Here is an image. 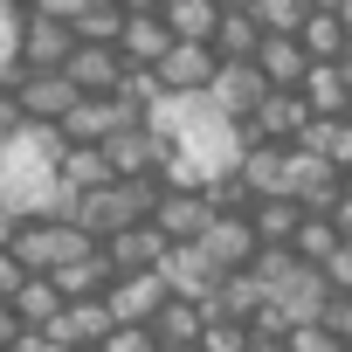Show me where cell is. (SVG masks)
<instances>
[{
	"label": "cell",
	"instance_id": "obj_49",
	"mask_svg": "<svg viewBox=\"0 0 352 352\" xmlns=\"http://www.w3.org/2000/svg\"><path fill=\"white\" fill-rule=\"evenodd\" d=\"M311 8H345V0H311Z\"/></svg>",
	"mask_w": 352,
	"mask_h": 352
},
{
	"label": "cell",
	"instance_id": "obj_37",
	"mask_svg": "<svg viewBox=\"0 0 352 352\" xmlns=\"http://www.w3.org/2000/svg\"><path fill=\"white\" fill-rule=\"evenodd\" d=\"M104 352H166V345H159L152 324H118V331L104 338Z\"/></svg>",
	"mask_w": 352,
	"mask_h": 352
},
{
	"label": "cell",
	"instance_id": "obj_53",
	"mask_svg": "<svg viewBox=\"0 0 352 352\" xmlns=\"http://www.w3.org/2000/svg\"><path fill=\"white\" fill-rule=\"evenodd\" d=\"M76 352H104V345H76Z\"/></svg>",
	"mask_w": 352,
	"mask_h": 352
},
{
	"label": "cell",
	"instance_id": "obj_14",
	"mask_svg": "<svg viewBox=\"0 0 352 352\" xmlns=\"http://www.w3.org/2000/svg\"><path fill=\"white\" fill-rule=\"evenodd\" d=\"M69 56H76V28L28 8V28H21V76H28V69H63Z\"/></svg>",
	"mask_w": 352,
	"mask_h": 352
},
{
	"label": "cell",
	"instance_id": "obj_38",
	"mask_svg": "<svg viewBox=\"0 0 352 352\" xmlns=\"http://www.w3.org/2000/svg\"><path fill=\"white\" fill-rule=\"evenodd\" d=\"M28 276H35V270H28V263H21V256H14V249H0V304H14V297H21V283H28Z\"/></svg>",
	"mask_w": 352,
	"mask_h": 352
},
{
	"label": "cell",
	"instance_id": "obj_15",
	"mask_svg": "<svg viewBox=\"0 0 352 352\" xmlns=\"http://www.w3.org/2000/svg\"><path fill=\"white\" fill-rule=\"evenodd\" d=\"M201 249H208V263H214L221 276H235V270H249V263L263 256V242H256L249 214H214V228L201 235Z\"/></svg>",
	"mask_w": 352,
	"mask_h": 352
},
{
	"label": "cell",
	"instance_id": "obj_48",
	"mask_svg": "<svg viewBox=\"0 0 352 352\" xmlns=\"http://www.w3.org/2000/svg\"><path fill=\"white\" fill-rule=\"evenodd\" d=\"M221 8H228V14H249V8H256V0H221Z\"/></svg>",
	"mask_w": 352,
	"mask_h": 352
},
{
	"label": "cell",
	"instance_id": "obj_1",
	"mask_svg": "<svg viewBox=\"0 0 352 352\" xmlns=\"http://www.w3.org/2000/svg\"><path fill=\"white\" fill-rule=\"evenodd\" d=\"M63 138L28 124L14 145H0V214L8 221H42V214H63L69 221V187H63Z\"/></svg>",
	"mask_w": 352,
	"mask_h": 352
},
{
	"label": "cell",
	"instance_id": "obj_31",
	"mask_svg": "<svg viewBox=\"0 0 352 352\" xmlns=\"http://www.w3.org/2000/svg\"><path fill=\"white\" fill-rule=\"evenodd\" d=\"M111 331H118V318H111L104 297H76L69 304V345H104Z\"/></svg>",
	"mask_w": 352,
	"mask_h": 352
},
{
	"label": "cell",
	"instance_id": "obj_5",
	"mask_svg": "<svg viewBox=\"0 0 352 352\" xmlns=\"http://www.w3.org/2000/svg\"><path fill=\"white\" fill-rule=\"evenodd\" d=\"M318 111L297 97V90H270L263 104H256V118H242V138L249 145H297V131L311 124Z\"/></svg>",
	"mask_w": 352,
	"mask_h": 352
},
{
	"label": "cell",
	"instance_id": "obj_46",
	"mask_svg": "<svg viewBox=\"0 0 352 352\" xmlns=\"http://www.w3.org/2000/svg\"><path fill=\"white\" fill-rule=\"evenodd\" d=\"M118 8H124V14H159L166 0H118Z\"/></svg>",
	"mask_w": 352,
	"mask_h": 352
},
{
	"label": "cell",
	"instance_id": "obj_6",
	"mask_svg": "<svg viewBox=\"0 0 352 352\" xmlns=\"http://www.w3.org/2000/svg\"><path fill=\"white\" fill-rule=\"evenodd\" d=\"M124 124H138V111H131L124 97H83V104L56 124V138H63V145H111Z\"/></svg>",
	"mask_w": 352,
	"mask_h": 352
},
{
	"label": "cell",
	"instance_id": "obj_55",
	"mask_svg": "<svg viewBox=\"0 0 352 352\" xmlns=\"http://www.w3.org/2000/svg\"><path fill=\"white\" fill-rule=\"evenodd\" d=\"M345 69H352V49H345Z\"/></svg>",
	"mask_w": 352,
	"mask_h": 352
},
{
	"label": "cell",
	"instance_id": "obj_42",
	"mask_svg": "<svg viewBox=\"0 0 352 352\" xmlns=\"http://www.w3.org/2000/svg\"><path fill=\"white\" fill-rule=\"evenodd\" d=\"M28 8H35V14H49V21H69V28H76V14L90 8V0H28Z\"/></svg>",
	"mask_w": 352,
	"mask_h": 352
},
{
	"label": "cell",
	"instance_id": "obj_10",
	"mask_svg": "<svg viewBox=\"0 0 352 352\" xmlns=\"http://www.w3.org/2000/svg\"><path fill=\"white\" fill-rule=\"evenodd\" d=\"M338 194H345V173H338L331 159H311V152L290 145V201H297L304 214H331Z\"/></svg>",
	"mask_w": 352,
	"mask_h": 352
},
{
	"label": "cell",
	"instance_id": "obj_56",
	"mask_svg": "<svg viewBox=\"0 0 352 352\" xmlns=\"http://www.w3.org/2000/svg\"><path fill=\"white\" fill-rule=\"evenodd\" d=\"M21 8H28V0H21Z\"/></svg>",
	"mask_w": 352,
	"mask_h": 352
},
{
	"label": "cell",
	"instance_id": "obj_9",
	"mask_svg": "<svg viewBox=\"0 0 352 352\" xmlns=\"http://www.w3.org/2000/svg\"><path fill=\"white\" fill-rule=\"evenodd\" d=\"M104 304H111L118 324H159V311L173 304V290H166L159 270H138V276H118V283L104 290Z\"/></svg>",
	"mask_w": 352,
	"mask_h": 352
},
{
	"label": "cell",
	"instance_id": "obj_40",
	"mask_svg": "<svg viewBox=\"0 0 352 352\" xmlns=\"http://www.w3.org/2000/svg\"><path fill=\"white\" fill-rule=\"evenodd\" d=\"M28 131V118H21V104H14V90H0V145H14Z\"/></svg>",
	"mask_w": 352,
	"mask_h": 352
},
{
	"label": "cell",
	"instance_id": "obj_27",
	"mask_svg": "<svg viewBox=\"0 0 352 352\" xmlns=\"http://www.w3.org/2000/svg\"><path fill=\"white\" fill-rule=\"evenodd\" d=\"M208 318H214L208 304H194V297H173V304L159 311V324H152V331H159V345H201Z\"/></svg>",
	"mask_w": 352,
	"mask_h": 352
},
{
	"label": "cell",
	"instance_id": "obj_12",
	"mask_svg": "<svg viewBox=\"0 0 352 352\" xmlns=\"http://www.w3.org/2000/svg\"><path fill=\"white\" fill-rule=\"evenodd\" d=\"M159 276H166V290H173V297H194V304H208V311H214V290H221V270L208 263V249H201V242H187V249H173V256L159 263Z\"/></svg>",
	"mask_w": 352,
	"mask_h": 352
},
{
	"label": "cell",
	"instance_id": "obj_50",
	"mask_svg": "<svg viewBox=\"0 0 352 352\" xmlns=\"http://www.w3.org/2000/svg\"><path fill=\"white\" fill-rule=\"evenodd\" d=\"M338 14H345V28H352V0H345V8H338Z\"/></svg>",
	"mask_w": 352,
	"mask_h": 352
},
{
	"label": "cell",
	"instance_id": "obj_39",
	"mask_svg": "<svg viewBox=\"0 0 352 352\" xmlns=\"http://www.w3.org/2000/svg\"><path fill=\"white\" fill-rule=\"evenodd\" d=\"M14 352H76V345H63V338H56V324H28Z\"/></svg>",
	"mask_w": 352,
	"mask_h": 352
},
{
	"label": "cell",
	"instance_id": "obj_2",
	"mask_svg": "<svg viewBox=\"0 0 352 352\" xmlns=\"http://www.w3.org/2000/svg\"><path fill=\"white\" fill-rule=\"evenodd\" d=\"M35 276H56V270H69V263H83L90 249H104V242H90L76 221H63V214H42V221H14V242H8Z\"/></svg>",
	"mask_w": 352,
	"mask_h": 352
},
{
	"label": "cell",
	"instance_id": "obj_17",
	"mask_svg": "<svg viewBox=\"0 0 352 352\" xmlns=\"http://www.w3.org/2000/svg\"><path fill=\"white\" fill-rule=\"evenodd\" d=\"M166 49H173V28H166V14H124L118 56H124L131 69H159V63H166Z\"/></svg>",
	"mask_w": 352,
	"mask_h": 352
},
{
	"label": "cell",
	"instance_id": "obj_8",
	"mask_svg": "<svg viewBox=\"0 0 352 352\" xmlns=\"http://www.w3.org/2000/svg\"><path fill=\"white\" fill-rule=\"evenodd\" d=\"M63 76H69L83 97H118L124 76H131V63H124L111 42H76V56L63 63Z\"/></svg>",
	"mask_w": 352,
	"mask_h": 352
},
{
	"label": "cell",
	"instance_id": "obj_43",
	"mask_svg": "<svg viewBox=\"0 0 352 352\" xmlns=\"http://www.w3.org/2000/svg\"><path fill=\"white\" fill-rule=\"evenodd\" d=\"M21 331H28V324H21V311H14V304H0V352H14V345H21Z\"/></svg>",
	"mask_w": 352,
	"mask_h": 352
},
{
	"label": "cell",
	"instance_id": "obj_21",
	"mask_svg": "<svg viewBox=\"0 0 352 352\" xmlns=\"http://www.w3.org/2000/svg\"><path fill=\"white\" fill-rule=\"evenodd\" d=\"M318 118H345V104H352V69L345 63H311V76H304V90H297Z\"/></svg>",
	"mask_w": 352,
	"mask_h": 352
},
{
	"label": "cell",
	"instance_id": "obj_35",
	"mask_svg": "<svg viewBox=\"0 0 352 352\" xmlns=\"http://www.w3.org/2000/svg\"><path fill=\"white\" fill-rule=\"evenodd\" d=\"M249 345H256V324H242V318H208V331H201L194 352H249Z\"/></svg>",
	"mask_w": 352,
	"mask_h": 352
},
{
	"label": "cell",
	"instance_id": "obj_24",
	"mask_svg": "<svg viewBox=\"0 0 352 352\" xmlns=\"http://www.w3.org/2000/svg\"><path fill=\"white\" fill-rule=\"evenodd\" d=\"M249 228H256L263 249H290L297 228H304V208H297V201H256V208H249Z\"/></svg>",
	"mask_w": 352,
	"mask_h": 352
},
{
	"label": "cell",
	"instance_id": "obj_54",
	"mask_svg": "<svg viewBox=\"0 0 352 352\" xmlns=\"http://www.w3.org/2000/svg\"><path fill=\"white\" fill-rule=\"evenodd\" d=\"M345 124H352V104H345Z\"/></svg>",
	"mask_w": 352,
	"mask_h": 352
},
{
	"label": "cell",
	"instance_id": "obj_36",
	"mask_svg": "<svg viewBox=\"0 0 352 352\" xmlns=\"http://www.w3.org/2000/svg\"><path fill=\"white\" fill-rule=\"evenodd\" d=\"M283 345H290V352H352V345H345V338H338V331H331L324 318H318V324H297V331H290Z\"/></svg>",
	"mask_w": 352,
	"mask_h": 352
},
{
	"label": "cell",
	"instance_id": "obj_45",
	"mask_svg": "<svg viewBox=\"0 0 352 352\" xmlns=\"http://www.w3.org/2000/svg\"><path fill=\"white\" fill-rule=\"evenodd\" d=\"M331 221H338V235H345V242H352V187H345V194H338V208H331Z\"/></svg>",
	"mask_w": 352,
	"mask_h": 352
},
{
	"label": "cell",
	"instance_id": "obj_44",
	"mask_svg": "<svg viewBox=\"0 0 352 352\" xmlns=\"http://www.w3.org/2000/svg\"><path fill=\"white\" fill-rule=\"evenodd\" d=\"M324 324H331V331H338V338H345V345H352V297H338V304H331V318H324Z\"/></svg>",
	"mask_w": 352,
	"mask_h": 352
},
{
	"label": "cell",
	"instance_id": "obj_26",
	"mask_svg": "<svg viewBox=\"0 0 352 352\" xmlns=\"http://www.w3.org/2000/svg\"><path fill=\"white\" fill-rule=\"evenodd\" d=\"M297 152L331 159V166L345 173V159H352V124H345V118H311V124L297 131Z\"/></svg>",
	"mask_w": 352,
	"mask_h": 352
},
{
	"label": "cell",
	"instance_id": "obj_11",
	"mask_svg": "<svg viewBox=\"0 0 352 352\" xmlns=\"http://www.w3.org/2000/svg\"><path fill=\"white\" fill-rule=\"evenodd\" d=\"M235 180H242L249 208L256 201H290V145H249L242 166H235Z\"/></svg>",
	"mask_w": 352,
	"mask_h": 352
},
{
	"label": "cell",
	"instance_id": "obj_4",
	"mask_svg": "<svg viewBox=\"0 0 352 352\" xmlns=\"http://www.w3.org/2000/svg\"><path fill=\"white\" fill-rule=\"evenodd\" d=\"M214 194L208 187H166L159 194V208H152V221H159V235L173 242V249H187V242H201L208 228H214Z\"/></svg>",
	"mask_w": 352,
	"mask_h": 352
},
{
	"label": "cell",
	"instance_id": "obj_20",
	"mask_svg": "<svg viewBox=\"0 0 352 352\" xmlns=\"http://www.w3.org/2000/svg\"><path fill=\"white\" fill-rule=\"evenodd\" d=\"M56 173H63V187H69V194H97V187H118V166H111V152H104V145H63Z\"/></svg>",
	"mask_w": 352,
	"mask_h": 352
},
{
	"label": "cell",
	"instance_id": "obj_25",
	"mask_svg": "<svg viewBox=\"0 0 352 352\" xmlns=\"http://www.w3.org/2000/svg\"><path fill=\"white\" fill-rule=\"evenodd\" d=\"M111 283H118V270H111V256H104V249H90L83 263H69V270H56V290H63L69 304H76V297H104Z\"/></svg>",
	"mask_w": 352,
	"mask_h": 352
},
{
	"label": "cell",
	"instance_id": "obj_19",
	"mask_svg": "<svg viewBox=\"0 0 352 352\" xmlns=\"http://www.w3.org/2000/svg\"><path fill=\"white\" fill-rule=\"evenodd\" d=\"M208 97L242 124V118H256V104L270 97V83H263V69H256V63H221V76H214V90H208Z\"/></svg>",
	"mask_w": 352,
	"mask_h": 352
},
{
	"label": "cell",
	"instance_id": "obj_32",
	"mask_svg": "<svg viewBox=\"0 0 352 352\" xmlns=\"http://www.w3.org/2000/svg\"><path fill=\"white\" fill-rule=\"evenodd\" d=\"M21 28H28V8L21 0H0V90L21 76Z\"/></svg>",
	"mask_w": 352,
	"mask_h": 352
},
{
	"label": "cell",
	"instance_id": "obj_23",
	"mask_svg": "<svg viewBox=\"0 0 352 352\" xmlns=\"http://www.w3.org/2000/svg\"><path fill=\"white\" fill-rule=\"evenodd\" d=\"M304 56L311 63H345V49H352V28H345V14L338 8H311V21H304Z\"/></svg>",
	"mask_w": 352,
	"mask_h": 352
},
{
	"label": "cell",
	"instance_id": "obj_16",
	"mask_svg": "<svg viewBox=\"0 0 352 352\" xmlns=\"http://www.w3.org/2000/svg\"><path fill=\"white\" fill-rule=\"evenodd\" d=\"M104 256H111V270H118V276H138V270H159V263L173 256V242L159 235V221H138V228L111 235V242H104Z\"/></svg>",
	"mask_w": 352,
	"mask_h": 352
},
{
	"label": "cell",
	"instance_id": "obj_28",
	"mask_svg": "<svg viewBox=\"0 0 352 352\" xmlns=\"http://www.w3.org/2000/svg\"><path fill=\"white\" fill-rule=\"evenodd\" d=\"M290 249H297L311 270H324V263L345 249V235H338V221H331V214H304V228H297V242H290Z\"/></svg>",
	"mask_w": 352,
	"mask_h": 352
},
{
	"label": "cell",
	"instance_id": "obj_18",
	"mask_svg": "<svg viewBox=\"0 0 352 352\" xmlns=\"http://www.w3.org/2000/svg\"><path fill=\"white\" fill-rule=\"evenodd\" d=\"M256 69H263V83H270V90H304L311 56H304V42H297V35H263Z\"/></svg>",
	"mask_w": 352,
	"mask_h": 352
},
{
	"label": "cell",
	"instance_id": "obj_51",
	"mask_svg": "<svg viewBox=\"0 0 352 352\" xmlns=\"http://www.w3.org/2000/svg\"><path fill=\"white\" fill-rule=\"evenodd\" d=\"M345 187H352V159H345Z\"/></svg>",
	"mask_w": 352,
	"mask_h": 352
},
{
	"label": "cell",
	"instance_id": "obj_13",
	"mask_svg": "<svg viewBox=\"0 0 352 352\" xmlns=\"http://www.w3.org/2000/svg\"><path fill=\"white\" fill-rule=\"evenodd\" d=\"M104 152H111V166H118V180H138V173H166V159H173V145H166L145 118H138V124H124Z\"/></svg>",
	"mask_w": 352,
	"mask_h": 352
},
{
	"label": "cell",
	"instance_id": "obj_29",
	"mask_svg": "<svg viewBox=\"0 0 352 352\" xmlns=\"http://www.w3.org/2000/svg\"><path fill=\"white\" fill-rule=\"evenodd\" d=\"M14 311H21V324H56V318L69 311V297L56 290V276H28L21 297H14Z\"/></svg>",
	"mask_w": 352,
	"mask_h": 352
},
{
	"label": "cell",
	"instance_id": "obj_33",
	"mask_svg": "<svg viewBox=\"0 0 352 352\" xmlns=\"http://www.w3.org/2000/svg\"><path fill=\"white\" fill-rule=\"evenodd\" d=\"M256 28L263 35H304V21H311V0H256Z\"/></svg>",
	"mask_w": 352,
	"mask_h": 352
},
{
	"label": "cell",
	"instance_id": "obj_3",
	"mask_svg": "<svg viewBox=\"0 0 352 352\" xmlns=\"http://www.w3.org/2000/svg\"><path fill=\"white\" fill-rule=\"evenodd\" d=\"M8 90H14L21 118H28V124H42V131H56V124H63V118L83 104V90H76L63 69H28V76H14Z\"/></svg>",
	"mask_w": 352,
	"mask_h": 352
},
{
	"label": "cell",
	"instance_id": "obj_7",
	"mask_svg": "<svg viewBox=\"0 0 352 352\" xmlns=\"http://www.w3.org/2000/svg\"><path fill=\"white\" fill-rule=\"evenodd\" d=\"M214 76H221L214 42H173V49H166V63H159L166 97H208V90H214Z\"/></svg>",
	"mask_w": 352,
	"mask_h": 352
},
{
	"label": "cell",
	"instance_id": "obj_22",
	"mask_svg": "<svg viewBox=\"0 0 352 352\" xmlns=\"http://www.w3.org/2000/svg\"><path fill=\"white\" fill-rule=\"evenodd\" d=\"M159 14H166L173 42H214V35H221V14H228V8H221V0H166Z\"/></svg>",
	"mask_w": 352,
	"mask_h": 352
},
{
	"label": "cell",
	"instance_id": "obj_47",
	"mask_svg": "<svg viewBox=\"0 0 352 352\" xmlns=\"http://www.w3.org/2000/svg\"><path fill=\"white\" fill-rule=\"evenodd\" d=\"M249 352H290V345H283V338H256Z\"/></svg>",
	"mask_w": 352,
	"mask_h": 352
},
{
	"label": "cell",
	"instance_id": "obj_30",
	"mask_svg": "<svg viewBox=\"0 0 352 352\" xmlns=\"http://www.w3.org/2000/svg\"><path fill=\"white\" fill-rule=\"evenodd\" d=\"M256 49H263V28H256V14H221L214 56H221V63H256Z\"/></svg>",
	"mask_w": 352,
	"mask_h": 352
},
{
	"label": "cell",
	"instance_id": "obj_41",
	"mask_svg": "<svg viewBox=\"0 0 352 352\" xmlns=\"http://www.w3.org/2000/svg\"><path fill=\"white\" fill-rule=\"evenodd\" d=\"M324 276H331V290H338V297H352V242H345V249L324 263Z\"/></svg>",
	"mask_w": 352,
	"mask_h": 352
},
{
	"label": "cell",
	"instance_id": "obj_34",
	"mask_svg": "<svg viewBox=\"0 0 352 352\" xmlns=\"http://www.w3.org/2000/svg\"><path fill=\"white\" fill-rule=\"evenodd\" d=\"M118 35H124V8L118 0H90V8L76 14V42H111L118 49Z\"/></svg>",
	"mask_w": 352,
	"mask_h": 352
},
{
	"label": "cell",
	"instance_id": "obj_52",
	"mask_svg": "<svg viewBox=\"0 0 352 352\" xmlns=\"http://www.w3.org/2000/svg\"><path fill=\"white\" fill-rule=\"evenodd\" d=\"M166 352H194V345H166Z\"/></svg>",
	"mask_w": 352,
	"mask_h": 352
}]
</instances>
